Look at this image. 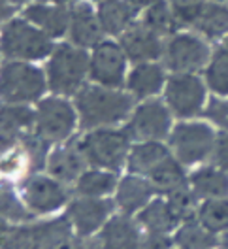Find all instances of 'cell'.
<instances>
[{
  "label": "cell",
  "mask_w": 228,
  "mask_h": 249,
  "mask_svg": "<svg viewBox=\"0 0 228 249\" xmlns=\"http://www.w3.org/2000/svg\"><path fill=\"white\" fill-rule=\"evenodd\" d=\"M166 66L175 74H193L211 61L210 47L196 34H177L164 47Z\"/></svg>",
  "instance_id": "30bf717a"
},
{
  "label": "cell",
  "mask_w": 228,
  "mask_h": 249,
  "mask_svg": "<svg viewBox=\"0 0 228 249\" xmlns=\"http://www.w3.org/2000/svg\"><path fill=\"white\" fill-rule=\"evenodd\" d=\"M206 83L215 94L228 96V53L221 47L206 68Z\"/></svg>",
  "instance_id": "e575fe53"
},
{
  "label": "cell",
  "mask_w": 228,
  "mask_h": 249,
  "mask_svg": "<svg viewBox=\"0 0 228 249\" xmlns=\"http://www.w3.org/2000/svg\"><path fill=\"white\" fill-rule=\"evenodd\" d=\"M204 111H206V115L211 119L213 123L223 126L225 130H228V100L213 98Z\"/></svg>",
  "instance_id": "ab89813d"
},
{
  "label": "cell",
  "mask_w": 228,
  "mask_h": 249,
  "mask_svg": "<svg viewBox=\"0 0 228 249\" xmlns=\"http://www.w3.org/2000/svg\"><path fill=\"white\" fill-rule=\"evenodd\" d=\"M36 126V109L27 104H2L0 106V134L21 140L32 134Z\"/></svg>",
  "instance_id": "44dd1931"
},
{
  "label": "cell",
  "mask_w": 228,
  "mask_h": 249,
  "mask_svg": "<svg viewBox=\"0 0 228 249\" xmlns=\"http://www.w3.org/2000/svg\"><path fill=\"white\" fill-rule=\"evenodd\" d=\"M115 210V202L107 198H89L77 196L68 204L66 217L70 219L77 238L91 240L102 231Z\"/></svg>",
  "instance_id": "8fae6325"
},
{
  "label": "cell",
  "mask_w": 228,
  "mask_h": 249,
  "mask_svg": "<svg viewBox=\"0 0 228 249\" xmlns=\"http://www.w3.org/2000/svg\"><path fill=\"white\" fill-rule=\"evenodd\" d=\"M123 51L126 57L136 64L140 62H155L164 55V46L160 36L151 31L145 23H134L130 25L121 40Z\"/></svg>",
  "instance_id": "5bb4252c"
},
{
  "label": "cell",
  "mask_w": 228,
  "mask_h": 249,
  "mask_svg": "<svg viewBox=\"0 0 228 249\" xmlns=\"http://www.w3.org/2000/svg\"><path fill=\"white\" fill-rule=\"evenodd\" d=\"M12 16V6H8V0H0V21Z\"/></svg>",
  "instance_id": "7bdbcfd3"
},
{
  "label": "cell",
  "mask_w": 228,
  "mask_h": 249,
  "mask_svg": "<svg viewBox=\"0 0 228 249\" xmlns=\"http://www.w3.org/2000/svg\"><path fill=\"white\" fill-rule=\"evenodd\" d=\"M46 89V74L34 64L8 61L0 66V100L4 104H29L40 100Z\"/></svg>",
  "instance_id": "277c9868"
},
{
  "label": "cell",
  "mask_w": 228,
  "mask_h": 249,
  "mask_svg": "<svg viewBox=\"0 0 228 249\" xmlns=\"http://www.w3.org/2000/svg\"><path fill=\"white\" fill-rule=\"evenodd\" d=\"M151 31H155L158 36L174 34L179 27V21L174 14L170 2L166 0H153L145 10V21H143Z\"/></svg>",
  "instance_id": "1f68e13d"
},
{
  "label": "cell",
  "mask_w": 228,
  "mask_h": 249,
  "mask_svg": "<svg viewBox=\"0 0 228 249\" xmlns=\"http://www.w3.org/2000/svg\"><path fill=\"white\" fill-rule=\"evenodd\" d=\"M70 14L61 6H44V4H34L27 8L25 19L44 31L49 38H59L70 27Z\"/></svg>",
  "instance_id": "7402d4cb"
},
{
  "label": "cell",
  "mask_w": 228,
  "mask_h": 249,
  "mask_svg": "<svg viewBox=\"0 0 228 249\" xmlns=\"http://www.w3.org/2000/svg\"><path fill=\"white\" fill-rule=\"evenodd\" d=\"M168 157L170 149L162 142H140L134 147H130L126 166L136 176H149Z\"/></svg>",
  "instance_id": "603a6c76"
},
{
  "label": "cell",
  "mask_w": 228,
  "mask_h": 249,
  "mask_svg": "<svg viewBox=\"0 0 228 249\" xmlns=\"http://www.w3.org/2000/svg\"><path fill=\"white\" fill-rule=\"evenodd\" d=\"M191 189L198 198H227L228 196V172L223 168L206 166L191 176Z\"/></svg>",
  "instance_id": "cb8c5ba5"
},
{
  "label": "cell",
  "mask_w": 228,
  "mask_h": 249,
  "mask_svg": "<svg viewBox=\"0 0 228 249\" xmlns=\"http://www.w3.org/2000/svg\"><path fill=\"white\" fill-rule=\"evenodd\" d=\"M126 53L113 42H100L94 46L89 61V76L96 85L119 89L126 81Z\"/></svg>",
  "instance_id": "4fadbf2b"
},
{
  "label": "cell",
  "mask_w": 228,
  "mask_h": 249,
  "mask_svg": "<svg viewBox=\"0 0 228 249\" xmlns=\"http://www.w3.org/2000/svg\"><path fill=\"white\" fill-rule=\"evenodd\" d=\"M19 193L34 217L53 215L61 212L66 204H70L68 189L53 176H40V174L27 176L19 185Z\"/></svg>",
  "instance_id": "8992f818"
},
{
  "label": "cell",
  "mask_w": 228,
  "mask_h": 249,
  "mask_svg": "<svg viewBox=\"0 0 228 249\" xmlns=\"http://www.w3.org/2000/svg\"><path fill=\"white\" fill-rule=\"evenodd\" d=\"M170 6L179 25H194L206 6V0H170Z\"/></svg>",
  "instance_id": "f35d334b"
},
{
  "label": "cell",
  "mask_w": 228,
  "mask_h": 249,
  "mask_svg": "<svg viewBox=\"0 0 228 249\" xmlns=\"http://www.w3.org/2000/svg\"><path fill=\"white\" fill-rule=\"evenodd\" d=\"M85 166H87V160L81 153L77 142L53 149L47 157L46 164L49 176H53L55 179H59L62 183L77 181L79 176L85 172Z\"/></svg>",
  "instance_id": "e0dca14e"
},
{
  "label": "cell",
  "mask_w": 228,
  "mask_h": 249,
  "mask_svg": "<svg viewBox=\"0 0 228 249\" xmlns=\"http://www.w3.org/2000/svg\"><path fill=\"white\" fill-rule=\"evenodd\" d=\"M0 215L10 225H25L32 223L34 219L27 204L23 202L21 193L16 191L8 181H0Z\"/></svg>",
  "instance_id": "4dcf8cb0"
},
{
  "label": "cell",
  "mask_w": 228,
  "mask_h": 249,
  "mask_svg": "<svg viewBox=\"0 0 228 249\" xmlns=\"http://www.w3.org/2000/svg\"><path fill=\"white\" fill-rule=\"evenodd\" d=\"M215 160L219 164V168L228 172V130L221 132L217 136V143H215Z\"/></svg>",
  "instance_id": "b9f144b4"
},
{
  "label": "cell",
  "mask_w": 228,
  "mask_h": 249,
  "mask_svg": "<svg viewBox=\"0 0 228 249\" xmlns=\"http://www.w3.org/2000/svg\"><path fill=\"white\" fill-rule=\"evenodd\" d=\"M106 249H138L141 232L136 221L128 215H111L102 231L94 236Z\"/></svg>",
  "instance_id": "ac0fdd59"
},
{
  "label": "cell",
  "mask_w": 228,
  "mask_h": 249,
  "mask_svg": "<svg viewBox=\"0 0 228 249\" xmlns=\"http://www.w3.org/2000/svg\"><path fill=\"white\" fill-rule=\"evenodd\" d=\"M74 106L83 128H106L124 121L132 111V96L102 85H83L76 93Z\"/></svg>",
  "instance_id": "6da1fadb"
},
{
  "label": "cell",
  "mask_w": 228,
  "mask_h": 249,
  "mask_svg": "<svg viewBox=\"0 0 228 249\" xmlns=\"http://www.w3.org/2000/svg\"><path fill=\"white\" fill-rule=\"evenodd\" d=\"M12 2H17V4H21V2H27V0H12Z\"/></svg>",
  "instance_id": "f907efd6"
},
{
  "label": "cell",
  "mask_w": 228,
  "mask_h": 249,
  "mask_svg": "<svg viewBox=\"0 0 228 249\" xmlns=\"http://www.w3.org/2000/svg\"><path fill=\"white\" fill-rule=\"evenodd\" d=\"M194 27L206 38L211 40L223 38L225 34H228V6H225L223 2H211V0L206 2Z\"/></svg>",
  "instance_id": "f546056e"
},
{
  "label": "cell",
  "mask_w": 228,
  "mask_h": 249,
  "mask_svg": "<svg viewBox=\"0 0 228 249\" xmlns=\"http://www.w3.org/2000/svg\"><path fill=\"white\" fill-rule=\"evenodd\" d=\"M164 81H166V76L160 64L140 62L130 70L126 78V87L130 94L136 98H149L153 94L160 93V89L164 87Z\"/></svg>",
  "instance_id": "ffe728a7"
},
{
  "label": "cell",
  "mask_w": 228,
  "mask_h": 249,
  "mask_svg": "<svg viewBox=\"0 0 228 249\" xmlns=\"http://www.w3.org/2000/svg\"><path fill=\"white\" fill-rule=\"evenodd\" d=\"M153 195H155V187L151 185V181L134 174V176L123 178L119 181L113 202L121 213L132 215V213H140L151 202Z\"/></svg>",
  "instance_id": "2e32d148"
},
{
  "label": "cell",
  "mask_w": 228,
  "mask_h": 249,
  "mask_svg": "<svg viewBox=\"0 0 228 249\" xmlns=\"http://www.w3.org/2000/svg\"><path fill=\"white\" fill-rule=\"evenodd\" d=\"M211 2H223V0H211Z\"/></svg>",
  "instance_id": "816d5d0a"
},
{
  "label": "cell",
  "mask_w": 228,
  "mask_h": 249,
  "mask_svg": "<svg viewBox=\"0 0 228 249\" xmlns=\"http://www.w3.org/2000/svg\"><path fill=\"white\" fill-rule=\"evenodd\" d=\"M72 249H87V240H77Z\"/></svg>",
  "instance_id": "7dc6e473"
},
{
  "label": "cell",
  "mask_w": 228,
  "mask_h": 249,
  "mask_svg": "<svg viewBox=\"0 0 228 249\" xmlns=\"http://www.w3.org/2000/svg\"><path fill=\"white\" fill-rule=\"evenodd\" d=\"M70 38L77 47L98 46L102 40V25L89 4H77L70 14Z\"/></svg>",
  "instance_id": "d6986e66"
},
{
  "label": "cell",
  "mask_w": 228,
  "mask_h": 249,
  "mask_svg": "<svg viewBox=\"0 0 228 249\" xmlns=\"http://www.w3.org/2000/svg\"><path fill=\"white\" fill-rule=\"evenodd\" d=\"M117 176L111 170H85L79 179L76 181L77 196H89V198H106L107 195H111L113 191H117Z\"/></svg>",
  "instance_id": "d4e9b609"
},
{
  "label": "cell",
  "mask_w": 228,
  "mask_h": 249,
  "mask_svg": "<svg viewBox=\"0 0 228 249\" xmlns=\"http://www.w3.org/2000/svg\"><path fill=\"white\" fill-rule=\"evenodd\" d=\"M219 249H228V232L223 236V240H221V244H219Z\"/></svg>",
  "instance_id": "c3c4849f"
},
{
  "label": "cell",
  "mask_w": 228,
  "mask_h": 249,
  "mask_svg": "<svg viewBox=\"0 0 228 249\" xmlns=\"http://www.w3.org/2000/svg\"><path fill=\"white\" fill-rule=\"evenodd\" d=\"M166 104L175 117L191 119L204 111L206 85L194 74H175L166 81Z\"/></svg>",
  "instance_id": "9c48e42d"
},
{
  "label": "cell",
  "mask_w": 228,
  "mask_h": 249,
  "mask_svg": "<svg viewBox=\"0 0 228 249\" xmlns=\"http://www.w3.org/2000/svg\"><path fill=\"white\" fill-rule=\"evenodd\" d=\"M87 249H106L96 238H91V240H87Z\"/></svg>",
  "instance_id": "bcb514c9"
},
{
  "label": "cell",
  "mask_w": 228,
  "mask_h": 249,
  "mask_svg": "<svg viewBox=\"0 0 228 249\" xmlns=\"http://www.w3.org/2000/svg\"><path fill=\"white\" fill-rule=\"evenodd\" d=\"M198 223L213 234L228 229V198H211L198 208Z\"/></svg>",
  "instance_id": "836d02e7"
},
{
  "label": "cell",
  "mask_w": 228,
  "mask_h": 249,
  "mask_svg": "<svg viewBox=\"0 0 228 249\" xmlns=\"http://www.w3.org/2000/svg\"><path fill=\"white\" fill-rule=\"evenodd\" d=\"M21 143L27 151V159H29V166H31V172H38L42 168H46L47 164V157H49V145L42 136H38L36 132L32 134H27L21 138Z\"/></svg>",
  "instance_id": "8d00e7d4"
},
{
  "label": "cell",
  "mask_w": 228,
  "mask_h": 249,
  "mask_svg": "<svg viewBox=\"0 0 228 249\" xmlns=\"http://www.w3.org/2000/svg\"><path fill=\"white\" fill-rule=\"evenodd\" d=\"M134 8L126 0H102L98 6V21L104 32L119 34L130 27Z\"/></svg>",
  "instance_id": "83f0119b"
},
{
  "label": "cell",
  "mask_w": 228,
  "mask_h": 249,
  "mask_svg": "<svg viewBox=\"0 0 228 249\" xmlns=\"http://www.w3.org/2000/svg\"><path fill=\"white\" fill-rule=\"evenodd\" d=\"M179 249H213L217 246L215 234L194 221H185L175 234Z\"/></svg>",
  "instance_id": "d6a6232c"
},
{
  "label": "cell",
  "mask_w": 228,
  "mask_h": 249,
  "mask_svg": "<svg viewBox=\"0 0 228 249\" xmlns=\"http://www.w3.org/2000/svg\"><path fill=\"white\" fill-rule=\"evenodd\" d=\"M32 231H34V249H72L77 240H81L77 238L66 213L32 223Z\"/></svg>",
  "instance_id": "9a60e30c"
},
{
  "label": "cell",
  "mask_w": 228,
  "mask_h": 249,
  "mask_svg": "<svg viewBox=\"0 0 228 249\" xmlns=\"http://www.w3.org/2000/svg\"><path fill=\"white\" fill-rule=\"evenodd\" d=\"M126 2H128L132 8H147L153 0H126Z\"/></svg>",
  "instance_id": "f6af8a7d"
},
{
  "label": "cell",
  "mask_w": 228,
  "mask_h": 249,
  "mask_svg": "<svg viewBox=\"0 0 228 249\" xmlns=\"http://www.w3.org/2000/svg\"><path fill=\"white\" fill-rule=\"evenodd\" d=\"M217 134L206 123H179L170 132V147L181 164H196L215 151Z\"/></svg>",
  "instance_id": "ba28073f"
},
{
  "label": "cell",
  "mask_w": 228,
  "mask_h": 249,
  "mask_svg": "<svg viewBox=\"0 0 228 249\" xmlns=\"http://www.w3.org/2000/svg\"><path fill=\"white\" fill-rule=\"evenodd\" d=\"M126 132L141 142L164 140L172 132V111L160 100H147L132 111Z\"/></svg>",
  "instance_id": "7c38bea8"
},
{
  "label": "cell",
  "mask_w": 228,
  "mask_h": 249,
  "mask_svg": "<svg viewBox=\"0 0 228 249\" xmlns=\"http://www.w3.org/2000/svg\"><path fill=\"white\" fill-rule=\"evenodd\" d=\"M177 217L170 210L166 200H151L140 213L138 225H141L149 234H166L172 232L177 227Z\"/></svg>",
  "instance_id": "484cf974"
},
{
  "label": "cell",
  "mask_w": 228,
  "mask_h": 249,
  "mask_svg": "<svg viewBox=\"0 0 228 249\" xmlns=\"http://www.w3.org/2000/svg\"><path fill=\"white\" fill-rule=\"evenodd\" d=\"M27 172H31V166L21 140L0 134V176L17 178Z\"/></svg>",
  "instance_id": "4316f807"
},
{
  "label": "cell",
  "mask_w": 228,
  "mask_h": 249,
  "mask_svg": "<svg viewBox=\"0 0 228 249\" xmlns=\"http://www.w3.org/2000/svg\"><path fill=\"white\" fill-rule=\"evenodd\" d=\"M172 248V240L166 234H145L141 236V242L138 249H170Z\"/></svg>",
  "instance_id": "60d3db41"
},
{
  "label": "cell",
  "mask_w": 228,
  "mask_h": 249,
  "mask_svg": "<svg viewBox=\"0 0 228 249\" xmlns=\"http://www.w3.org/2000/svg\"><path fill=\"white\" fill-rule=\"evenodd\" d=\"M166 202L170 206V210L174 212V215L177 217V221H191L193 215L198 212L196 206V195L193 189H189V185L179 187L175 191H172L170 195H166Z\"/></svg>",
  "instance_id": "d590c367"
},
{
  "label": "cell",
  "mask_w": 228,
  "mask_h": 249,
  "mask_svg": "<svg viewBox=\"0 0 228 249\" xmlns=\"http://www.w3.org/2000/svg\"><path fill=\"white\" fill-rule=\"evenodd\" d=\"M0 49L12 61H42L53 53V42L32 23L14 19L2 29Z\"/></svg>",
  "instance_id": "5b68a950"
},
{
  "label": "cell",
  "mask_w": 228,
  "mask_h": 249,
  "mask_svg": "<svg viewBox=\"0 0 228 249\" xmlns=\"http://www.w3.org/2000/svg\"><path fill=\"white\" fill-rule=\"evenodd\" d=\"M147 179L151 181V185L155 187V191L166 193V195H170L172 191H175V189H179V187L187 185V174L183 170L181 162L174 155H170L164 162H160V164L147 176Z\"/></svg>",
  "instance_id": "f1b7e54d"
},
{
  "label": "cell",
  "mask_w": 228,
  "mask_h": 249,
  "mask_svg": "<svg viewBox=\"0 0 228 249\" xmlns=\"http://www.w3.org/2000/svg\"><path fill=\"white\" fill-rule=\"evenodd\" d=\"M89 61L83 47L68 44L55 47L47 62V87L55 94H76L89 74Z\"/></svg>",
  "instance_id": "7a4b0ae2"
},
{
  "label": "cell",
  "mask_w": 228,
  "mask_h": 249,
  "mask_svg": "<svg viewBox=\"0 0 228 249\" xmlns=\"http://www.w3.org/2000/svg\"><path fill=\"white\" fill-rule=\"evenodd\" d=\"M8 229H10V223L6 219H2V215H0V249H2V242H4V236L8 232Z\"/></svg>",
  "instance_id": "ee69618b"
},
{
  "label": "cell",
  "mask_w": 228,
  "mask_h": 249,
  "mask_svg": "<svg viewBox=\"0 0 228 249\" xmlns=\"http://www.w3.org/2000/svg\"><path fill=\"white\" fill-rule=\"evenodd\" d=\"M49 2H53V4H68V2H72V0H49Z\"/></svg>",
  "instance_id": "681fc988"
},
{
  "label": "cell",
  "mask_w": 228,
  "mask_h": 249,
  "mask_svg": "<svg viewBox=\"0 0 228 249\" xmlns=\"http://www.w3.org/2000/svg\"><path fill=\"white\" fill-rule=\"evenodd\" d=\"M77 109L66 98L49 96L40 100L36 108L34 132L47 143H61L72 136L77 124Z\"/></svg>",
  "instance_id": "52a82bcc"
},
{
  "label": "cell",
  "mask_w": 228,
  "mask_h": 249,
  "mask_svg": "<svg viewBox=\"0 0 228 249\" xmlns=\"http://www.w3.org/2000/svg\"><path fill=\"white\" fill-rule=\"evenodd\" d=\"M87 164L100 170H119L130 153V134L115 128H94L77 142Z\"/></svg>",
  "instance_id": "3957f363"
},
{
  "label": "cell",
  "mask_w": 228,
  "mask_h": 249,
  "mask_svg": "<svg viewBox=\"0 0 228 249\" xmlns=\"http://www.w3.org/2000/svg\"><path fill=\"white\" fill-rule=\"evenodd\" d=\"M2 249H34V231L32 223L25 225H10L4 236Z\"/></svg>",
  "instance_id": "74e56055"
}]
</instances>
